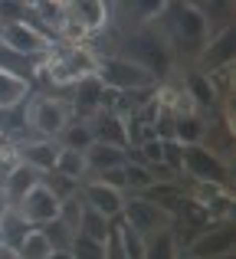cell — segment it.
Returning <instances> with one entry per match:
<instances>
[{
    "mask_svg": "<svg viewBox=\"0 0 236 259\" xmlns=\"http://www.w3.org/2000/svg\"><path fill=\"white\" fill-rule=\"evenodd\" d=\"M207 138V121L197 112H177L174 108V141L177 145H204Z\"/></svg>",
    "mask_w": 236,
    "mask_h": 259,
    "instance_id": "17",
    "label": "cell"
},
{
    "mask_svg": "<svg viewBox=\"0 0 236 259\" xmlns=\"http://www.w3.org/2000/svg\"><path fill=\"white\" fill-rule=\"evenodd\" d=\"M50 259H72L69 253H50Z\"/></svg>",
    "mask_w": 236,
    "mask_h": 259,
    "instance_id": "41",
    "label": "cell"
},
{
    "mask_svg": "<svg viewBox=\"0 0 236 259\" xmlns=\"http://www.w3.org/2000/svg\"><path fill=\"white\" fill-rule=\"evenodd\" d=\"M96 79L112 92H145L154 85V79L148 76L141 66L128 63L125 56H105L96 66Z\"/></svg>",
    "mask_w": 236,
    "mask_h": 259,
    "instance_id": "3",
    "label": "cell"
},
{
    "mask_svg": "<svg viewBox=\"0 0 236 259\" xmlns=\"http://www.w3.org/2000/svg\"><path fill=\"white\" fill-rule=\"evenodd\" d=\"M96 141V135H92V125L89 121H69V125L63 128V135H59V145L63 148H72V151H89V145Z\"/></svg>",
    "mask_w": 236,
    "mask_h": 259,
    "instance_id": "26",
    "label": "cell"
},
{
    "mask_svg": "<svg viewBox=\"0 0 236 259\" xmlns=\"http://www.w3.org/2000/svg\"><path fill=\"white\" fill-rule=\"evenodd\" d=\"M56 158H59V141H23L17 148V161L26 167H33L36 174H50L56 171Z\"/></svg>",
    "mask_w": 236,
    "mask_h": 259,
    "instance_id": "13",
    "label": "cell"
},
{
    "mask_svg": "<svg viewBox=\"0 0 236 259\" xmlns=\"http://www.w3.org/2000/svg\"><path fill=\"white\" fill-rule=\"evenodd\" d=\"M125 151H128V148H115V145L92 141L89 151H85V167H89V174H102V171H109V167H121V164H125Z\"/></svg>",
    "mask_w": 236,
    "mask_h": 259,
    "instance_id": "19",
    "label": "cell"
},
{
    "mask_svg": "<svg viewBox=\"0 0 236 259\" xmlns=\"http://www.w3.org/2000/svg\"><path fill=\"white\" fill-rule=\"evenodd\" d=\"M66 10H69L72 17H76L79 23L85 26V33L102 30V26L109 23V7H105V4H99V0H82V4H69Z\"/></svg>",
    "mask_w": 236,
    "mask_h": 259,
    "instance_id": "21",
    "label": "cell"
},
{
    "mask_svg": "<svg viewBox=\"0 0 236 259\" xmlns=\"http://www.w3.org/2000/svg\"><path fill=\"white\" fill-rule=\"evenodd\" d=\"M82 210H85V203H82V197H66V200H59V217L56 220L59 223H66V227L72 230V233H79V220H82Z\"/></svg>",
    "mask_w": 236,
    "mask_h": 259,
    "instance_id": "34",
    "label": "cell"
},
{
    "mask_svg": "<svg viewBox=\"0 0 236 259\" xmlns=\"http://www.w3.org/2000/svg\"><path fill=\"white\" fill-rule=\"evenodd\" d=\"M180 171L191 177L194 184H217V187L230 184V164L207 145H187Z\"/></svg>",
    "mask_w": 236,
    "mask_h": 259,
    "instance_id": "4",
    "label": "cell"
},
{
    "mask_svg": "<svg viewBox=\"0 0 236 259\" xmlns=\"http://www.w3.org/2000/svg\"><path fill=\"white\" fill-rule=\"evenodd\" d=\"M121 50H125L121 56H125L128 63L141 66V69H145L154 82H158V79H164L167 72H171V66H174L171 46H167L161 36H154L151 30H138V33H131V36H125Z\"/></svg>",
    "mask_w": 236,
    "mask_h": 259,
    "instance_id": "1",
    "label": "cell"
},
{
    "mask_svg": "<svg viewBox=\"0 0 236 259\" xmlns=\"http://www.w3.org/2000/svg\"><path fill=\"white\" fill-rule=\"evenodd\" d=\"M161 161H164L167 171H177L180 174V164H184V145H177V141H161Z\"/></svg>",
    "mask_w": 236,
    "mask_h": 259,
    "instance_id": "36",
    "label": "cell"
},
{
    "mask_svg": "<svg viewBox=\"0 0 236 259\" xmlns=\"http://www.w3.org/2000/svg\"><path fill=\"white\" fill-rule=\"evenodd\" d=\"M187 259H230L233 256V227L230 223H210L194 236V243L184 249Z\"/></svg>",
    "mask_w": 236,
    "mask_h": 259,
    "instance_id": "8",
    "label": "cell"
},
{
    "mask_svg": "<svg viewBox=\"0 0 236 259\" xmlns=\"http://www.w3.org/2000/svg\"><path fill=\"white\" fill-rule=\"evenodd\" d=\"M0 43H4L7 50L20 53V56L36 59L39 53L50 50L53 39H46L43 33H39L36 26L30 23V20H23V23H4V26H0Z\"/></svg>",
    "mask_w": 236,
    "mask_h": 259,
    "instance_id": "9",
    "label": "cell"
},
{
    "mask_svg": "<svg viewBox=\"0 0 236 259\" xmlns=\"http://www.w3.org/2000/svg\"><path fill=\"white\" fill-rule=\"evenodd\" d=\"M121 171H125V190L128 194H145V190L158 181V174H154L148 164H141V161H128L125 158Z\"/></svg>",
    "mask_w": 236,
    "mask_h": 259,
    "instance_id": "24",
    "label": "cell"
},
{
    "mask_svg": "<svg viewBox=\"0 0 236 259\" xmlns=\"http://www.w3.org/2000/svg\"><path fill=\"white\" fill-rule=\"evenodd\" d=\"M79 197H82L85 207H92L96 213H102L105 220H112V223H115L121 217V210H125V190H115L102 181H85L82 187H79Z\"/></svg>",
    "mask_w": 236,
    "mask_h": 259,
    "instance_id": "10",
    "label": "cell"
},
{
    "mask_svg": "<svg viewBox=\"0 0 236 259\" xmlns=\"http://www.w3.org/2000/svg\"><path fill=\"white\" fill-rule=\"evenodd\" d=\"M233 46H236V30L233 26L213 33V36L207 39V46L200 50V63H204L200 72H217V69L233 66Z\"/></svg>",
    "mask_w": 236,
    "mask_h": 259,
    "instance_id": "12",
    "label": "cell"
},
{
    "mask_svg": "<svg viewBox=\"0 0 236 259\" xmlns=\"http://www.w3.org/2000/svg\"><path fill=\"white\" fill-rule=\"evenodd\" d=\"M102 92H105V85L99 82L96 76L76 82V85H72V112L82 115V118L99 115V108H102Z\"/></svg>",
    "mask_w": 236,
    "mask_h": 259,
    "instance_id": "15",
    "label": "cell"
},
{
    "mask_svg": "<svg viewBox=\"0 0 236 259\" xmlns=\"http://www.w3.org/2000/svg\"><path fill=\"white\" fill-rule=\"evenodd\" d=\"M13 210H17L30 227H43V223H50V220L59 217V200H56V194H53L50 187L36 184V187H33Z\"/></svg>",
    "mask_w": 236,
    "mask_h": 259,
    "instance_id": "11",
    "label": "cell"
},
{
    "mask_svg": "<svg viewBox=\"0 0 236 259\" xmlns=\"http://www.w3.org/2000/svg\"><path fill=\"white\" fill-rule=\"evenodd\" d=\"M184 85H187V95H191V102H194L197 108H213V105L220 102V89H217V82H213L207 72H200V69L187 72Z\"/></svg>",
    "mask_w": 236,
    "mask_h": 259,
    "instance_id": "18",
    "label": "cell"
},
{
    "mask_svg": "<svg viewBox=\"0 0 236 259\" xmlns=\"http://www.w3.org/2000/svg\"><path fill=\"white\" fill-rule=\"evenodd\" d=\"M39 184V174L33 171V167H26V164H13L10 171L4 174V181H0V190H4V197H7V203L10 207H17L20 200H23L26 194H30L33 187Z\"/></svg>",
    "mask_w": 236,
    "mask_h": 259,
    "instance_id": "14",
    "label": "cell"
},
{
    "mask_svg": "<svg viewBox=\"0 0 236 259\" xmlns=\"http://www.w3.org/2000/svg\"><path fill=\"white\" fill-rule=\"evenodd\" d=\"M36 230L46 236V243H50L53 253H69L72 240H76V233H72L66 223H59V220H50V223H43V227H36Z\"/></svg>",
    "mask_w": 236,
    "mask_h": 259,
    "instance_id": "28",
    "label": "cell"
},
{
    "mask_svg": "<svg viewBox=\"0 0 236 259\" xmlns=\"http://www.w3.org/2000/svg\"><path fill=\"white\" fill-rule=\"evenodd\" d=\"M0 72H7V76H13V79H23V82H30V76L36 72V63H33L30 56H20V53L7 50V46L0 43Z\"/></svg>",
    "mask_w": 236,
    "mask_h": 259,
    "instance_id": "23",
    "label": "cell"
},
{
    "mask_svg": "<svg viewBox=\"0 0 236 259\" xmlns=\"http://www.w3.org/2000/svg\"><path fill=\"white\" fill-rule=\"evenodd\" d=\"M26 95H30V82H23V79H13V76H7V72H0V108L20 105Z\"/></svg>",
    "mask_w": 236,
    "mask_h": 259,
    "instance_id": "30",
    "label": "cell"
},
{
    "mask_svg": "<svg viewBox=\"0 0 236 259\" xmlns=\"http://www.w3.org/2000/svg\"><path fill=\"white\" fill-rule=\"evenodd\" d=\"M0 259H17V253H10V249H0Z\"/></svg>",
    "mask_w": 236,
    "mask_h": 259,
    "instance_id": "40",
    "label": "cell"
},
{
    "mask_svg": "<svg viewBox=\"0 0 236 259\" xmlns=\"http://www.w3.org/2000/svg\"><path fill=\"white\" fill-rule=\"evenodd\" d=\"M56 174H63V177H69V181H79V184H82V181H85V174H89V167H85V154L59 145Z\"/></svg>",
    "mask_w": 236,
    "mask_h": 259,
    "instance_id": "25",
    "label": "cell"
},
{
    "mask_svg": "<svg viewBox=\"0 0 236 259\" xmlns=\"http://www.w3.org/2000/svg\"><path fill=\"white\" fill-rule=\"evenodd\" d=\"M96 66H99V56L85 46H69V50L59 53V59L50 63V76L53 82H82V79L96 76Z\"/></svg>",
    "mask_w": 236,
    "mask_h": 259,
    "instance_id": "6",
    "label": "cell"
},
{
    "mask_svg": "<svg viewBox=\"0 0 236 259\" xmlns=\"http://www.w3.org/2000/svg\"><path fill=\"white\" fill-rule=\"evenodd\" d=\"M26 112H30L26 102L10 105V108H0V132H4V135H17L23 125H30V121H26Z\"/></svg>",
    "mask_w": 236,
    "mask_h": 259,
    "instance_id": "33",
    "label": "cell"
},
{
    "mask_svg": "<svg viewBox=\"0 0 236 259\" xmlns=\"http://www.w3.org/2000/svg\"><path fill=\"white\" fill-rule=\"evenodd\" d=\"M105 259H125V249L118 243V233H115V223H112V233L105 240Z\"/></svg>",
    "mask_w": 236,
    "mask_h": 259,
    "instance_id": "38",
    "label": "cell"
},
{
    "mask_svg": "<svg viewBox=\"0 0 236 259\" xmlns=\"http://www.w3.org/2000/svg\"><path fill=\"white\" fill-rule=\"evenodd\" d=\"M69 256L72 259H105V243H96V240H89V236L76 233V240H72V246H69Z\"/></svg>",
    "mask_w": 236,
    "mask_h": 259,
    "instance_id": "35",
    "label": "cell"
},
{
    "mask_svg": "<svg viewBox=\"0 0 236 259\" xmlns=\"http://www.w3.org/2000/svg\"><path fill=\"white\" fill-rule=\"evenodd\" d=\"M30 223L23 220V217L17 213V210H7V217L0 220V249H10V253H17L20 249V243L26 240V233H30Z\"/></svg>",
    "mask_w": 236,
    "mask_h": 259,
    "instance_id": "20",
    "label": "cell"
},
{
    "mask_svg": "<svg viewBox=\"0 0 236 259\" xmlns=\"http://www.w3.org/2000/svg\"><path fill=\"white\" fill-rule=\"evenodd\" d=\"M115 233H118L121 249H125V259H145V236H141L134 227H128L121 217L115 220Z\"/></svg>",
    "mask_w": 236,
    "mask_h": 259,
    "instance_id": "29",
    "label": "cell"
},
{
    "mask_svg": "<svg viewBox=\"0 0 236 259\" xmlns=\"http://www.w3.org/2000/svg\"><path fill=\"white\" fill-rule=\"evenodd\" d=\"M112 233V220H105L102 213H96L92 207L82 210V220H79V236H89L96 243H105Z\"/></svg>",
    "mask_w": 236,
    "mask_h": 259,
    "instance_id": "27",
    "label": "cell"
},
{
    "mask_svg": "<svg viewBox=\"0 0 236 259\" xmlns=\"http://www.w3.org/2000/svg\"><path fill=\"white\" fill-rule=\"evenodd\" d=\"M121 220H125L128 227H134L141 236H151V233H158V230L171 227L174 217L167 213L164 207H158L154 200H148V197L131 194V197H125V210H121Z\"/></svg>",
    "mask_w": 236,
    "mask_h": 259,
    "instance_id": "5",
    "label": "cell"
},
{
    "mask_svg": "<svg viewBox=\"0 0 236 259\" xmlns=\"http://www.w3.org/2000/svg\"><path fill=\"white\" fill-rule=\"evenodd\" d=\"M164 13H171V36L174 46H184V53H200L210 39V26H207L204 13L194 4H180V7H164Z\"/></svg>",
    "mask_w": 236,
    "mask_h": 259,
    "instance_id": "2",
    "label": "cell"
},
{
    "mask_svg": "<svg viewBox=\"0 0 236 259\" xmlns=\"http://www.w3.org/2000/svg\"><path fill=\"white\" fill-rule=\"evenodd\" d=\"M7 210H10V203H7V197H4V190H0V220L7 217Z\"/></svg>",
    "mask_w": 236,
    "mask_h": 259,
    "instance_id": "39",
    "label": "cell"
},
{
    "mask_svg": "<svg viewBox=\"0 0 236 259\" xmlns=\"http://www.w3.org/2000/svg\"><path fill=\"white\" fill-rule=\"evenodd\" d=\"M39 184H43V187H50L53 194H56V200H66V197H76V194H79V187H82L79 181H69V177H63V174H56V171H50V174H39Z\"/></svg>",
    "mask_w": 236,
    "mask_h": 259,
    "instance_id": "32",
    "label": "cell"
},
{
    "mask_svg": "<svg viewBox=\"0 0 236 259\" xmlns=\"http://www.w3.org/2000/svg\"><path fill=\"white\" fill-rule=\"evenodd\" d=\"M145 259H177L174 227H164V230H158V233L145 236Z\"/></svg>",
    "mask_w": 236,
    "mask_h": 259,
    "instance_id": "22",
    "label": "cell"
},
{
    "mask_svg": "<svg viewBox=\"0 0 236 259\" xmlns=\"http://www.w3.org/2000/svg\"><path fill=\"white\" fill-rule=\"evenodd\" d=\"M92 135L102 145H115V148H128V121L121 115L112 112H99L96 121H92Z\"/></svg>",
    "mask_w": 236,
    "mask_h": 259,
    "instance_id": "16",
    "label": "cell"
},
{
    "mask_svg": "<svg viewBox=\"0 0 236 259\" xmlns=\"http://www.w3.org/2000/svg\"><path fill=\"white\" fill-rule=\"evenodd\" d=\"M26 121H30V128L39 135V138L56 141L59 135H63V128L69 125V108H66L59 99H50V95H43V99H36V102L30 105V112H26Z\"/></svg>",
    "mask_w": 236,
    "mask_h": 259,
    "instance_id": "7",
    "label": "cell"
},
{
    "mask_svg": "<svg viewBox=\"0 0 236 259\" xmlns=\"http://www.w3.org/2000/svg\"><path fill=\"white\" fill-rule=\"evenodd\" d=\"M96 181L109 184V187H115V190H125V171H121V167H109V171L96 174Z\"/></svg>",
    "mask_w": 236,
    "mask_h": 259,
    "instance_id": "37",
    "label": "cell"
},
{
    "mask_svg": "<svg viewBox=\"0 0 236 259\" xmlns=\"http://www.w3.org/2000/svg\"><path fill=\"white\" fill-rule=\"evenodd\" d=\"M50 243H46V236L39 233L36 227L26 233V240L20 243V249H17V259H50Z\"/></svg>",
    "mask_w": 236,
    "mask_h": 259,
    "instance_id": "31",
    "label": "cell"
}]
</instances>
